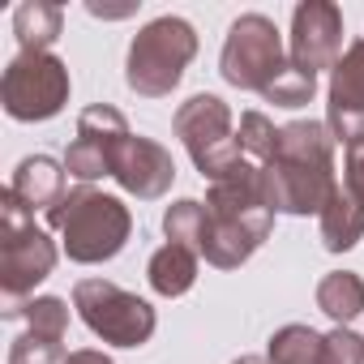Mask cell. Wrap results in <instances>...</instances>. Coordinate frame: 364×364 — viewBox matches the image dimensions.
Masks as SVG:
<instances>
[{"instance_id": "cell-27", "label": "cell", "mask_w": 364, "mask_h": 364, "mask_svg": "<svg viewBox=\"0 0 364 364\" xmlns=\"http://www.w3.org/2000/svg\"><path fill=\"white\" fill-rule=\"evenodd\" d=\"M65 364H116V360L107 351H99V347H77V351H69Z\"/></svg>"}, {"instance_id": "cell-25", "label": "cell", "mask_w": 364, "mask_h": 364, "mask_svg": "<svg viewBox=\"0 0 364 364\" xmlns=\"http://www.w3.org/2000/svg\"><path fill=\"white\" fill-rule=\"evenodd\" d=\"M326 364H364V334L351 326H334L326 334Z\"/></svg>"}, {"instance_id": "cell-7", "label": "cell", "mask_w": 364, "mask_h": 364, "mask_svg": "<svg viewBox=\"0 0 364 364\" xmlns=\"http://www.w3.org/2000/svg\"><path fill=\"white\" fill-rule=\"evenodd\" d=\"M69 90H73L69 65L52 52H18L5 77H0V103L22 124L60 116L69 103Z\"/></svg>"}, {"instance_id": "cell-12", "label": "cell", "mask_w": 364, "mask_h": 364, "mask_svg": "<svg viewBox=\"0 0 364 364\" xmlns=\"http://www.w3.org/2000/svg\"><path fill=\"white\" fill-rule=\"evenodd\" d=\"M326 129L334 133V141H343V150L364 137V39L347 43V52L330 69Z\"/></svg>"}, {"instance_id": "cell-11", "label": "cell", "mask_w": 364, "mask_h": 364, "mask_svg": "<svg viewBox=\"0 0 364 364\" xmlns=\"http://www.w3.org/2000/svg\"><path fill=\"white\" fill-rule=\"evenodd\" d=\"M343 9L330 0H300L291 14V39H287V60L304 73L334 69L343 56Z\"/></svg>"}, {"instance_id": "cell-24", "label": "cell", "mask_w": 364, "mask_h": 364, "mask_svg": "<svg viewBox=\"0 0 364 364\" xmlns=\"http://www.w3.org/2000/svg\"><path fill=\"white\" fill-rule=\"evenodd\" d=\"M65 360H69L65 343L43 338V334H35V330L18 334L14 347H9V364H65Z\"/></svg>"}, {"instance_id": "cell-22", "label": "cell", "mask_w": 364, "mask_h": 364, "mask_svg": "<svg viewBox=\"0 0 364 364\" xmlns=\"http://www.w3.org/2000/svg\"><path fill=\"white\" fill-rule=\"evenodd\" d=\"M236 141H240V150H245L249 163L266 167V163L274 159V150H279V129H274L270 116L245 112V116H240V129H236Z\"/></svg>"}, {"instance_id": "cell-15", "label": "cell", "mask_w": 364, "mask_h": 364, "mask_svg": "<svg viewBox=\"0 0 364 364\" xmlns=\"http://www.w3.org/2000/svg\"><path fill=\"white\" fill-rule=\"evenodd\" d=\"M321 219V245L330 253H347L364 240V193L347 180H338V189L330 193L326 210L317 215Z\"/></svg>"}, {"instance_id": "cell-14", "label": "cell", "mask_w": 364, "mask_h": 364, "mask_svg": "<svg viewBox=\"0 0 364 364\" xmlns=\"http://www.w3.org/2000/svg\"><path fill=\"white\" fill-rule=\"evenodd\" d=\"M14 198L35 215V210H52L65 198V163H56L52 154H26L14 167Z\"/></svg>"}, {"instance_id": "cell-8", "label": "cell", "mask_w": 364, "mask_h": 364, "mask_svg": "<svg viewBox=\"0 0 364 364\" xmlns=\"http://www.w3.org/2000/svg\"><path fill=\"white\" fill-rule=\"evenodd\" d=\"M287 65L283 52V35L266 14H240L228 26L223 39V56H219V73L228 86L236 90H266L274 82V73Z\"/></svg>"}, {"instance_id": "cell-21", "label": "cell", "mask_w": 364, "mask_h": 364, "mask_svg": "<svg viewBox=\"0 0 364 364\" xmlns=\"http://www.w3.org/2000/svg\"><path fill=\"white\" fill-rule=\"evenodd\" d=\"M5 317H26V326L35 334L56 338V343H65V334H69V304L60 296H35L22 304H5Z\"/></svg>"}, {"instance_id": "cell-23", "label": "cell", "mask_w": 364, "mask_h": 364, "mask_svg": "<svg viewBox=\"0 0 364 364\" xmlns=\"http://www.w3.org/2000/svg\"><path fill=\"white\" fill-rule=\"evenodd\" d=\"M313 95H317V77L304 73V69H296L291 60H287V65L274 73V82L262 90V99L274 103V107H304V103H313Z\"/></svg>"}, {"instance_id": "cell-2", "label": "cell", "mask_w": 364, "mask_h": 364, "mask_svg": "<svg viewBox=\"0 0 364 364\" xmlns=\"http://www.w3.org/2000/svg\"><path fill=\"white\" fill-rule=\"evenodd\" d=\"M48 228L60 232V249L69 262L77 266H99V262H112L129 236H133V215L120 198L95 189V185H77L60 198V206H52L48 215Z\"/></svg>"}, {"instance_id": "cell-9", "label": "cell", "mask_w": 364, "mask_h": 364, "mask_svg": "<svg viewBox=\"0 0 364 364\" xmlns=\"http://www.w3.org/2000/svg\"><path fill=\"white\" fill-rule=\"evenodd\" d=\"M206 210L232 228H240L257 249L270 240L274 232V210L266 202V189H262V167L257 163H240L232 167L228 176L210 180V193H206Z\"/></svg>"}, {"instance_id": "cell-1", "label": "cell", "mask_w": 364, "mask_h": 364, "mask_svg": "<svg viewBox=\"0 0 364 364\" xmlns=\"http://www.w3.org/2000/svg\"><path fill=\"white\" fill-rule=\"evenodd\" d=\"M334 133L326 120H291L279 129V150L262 167V189L274 215H321L330 193L338 189L334 176Z\"/></svg>"}, {"instance_id": "cell-19", "label": "cell", "mask_w": 364, "mask_h": 364, "mask_svg": "<svg viewBox=\"0 0 364 364\" xmlns=\"http://www.w3.org/2000/svg\"><path fill=\"white\" fill-rule=\"evenodd\" d=\"M270 364H326V334L313 326H279L270 334Z\"/></svg>"}, {"instance_id": "cell-3", "label": "cell", "mask_w": 364, "mask_h": 364, "mask_svg": "<svg viewBox=\"0 0 364 364\" xmlns=\"http://www.w3.org/2000/svg\"><path fill=\"white\" fill-rule=\"evenodd\" d=\"M193 56H198L193 22L176 18V14H163V18L146 22L133 35L129 60H124V82L141 99H167L180 86L185 69L193 65Z\"/></svg>"}, {"instance_id": "cell-10", "label": "cell", "mask_w": 364, "mask_h": 364, "mask_svg": "<svg viewBox=\"0 0 364 364\" xmlns=\"http://www.w3.org/2000/svg\"><path fill=\"white\" fill-rule=\"evenodd\" d=\"M129 120L120 107L112 103H90L82 116H77V137L69 141L65 150V171L77 176L82 185H90V180H103L112 176V159L120 150V141L129 137Z\"/></svg>"}, {"instance_id": "cell-26", "label": "cell", "mask_w": 364, "mask_h": 364, "mask_svg": "<svg viewBox=\"0 0 364 364\" xmlns=\"http://www.w3.org/2000/svg\"><path fill=\"white\" fill-rule=\"evenodd\" d=\"M343 180L364 193V137H360V141H351V146L343 150Z\"/></svg>"}, {"instance_id": "cell-16", "label": "cell", "mask_w": 364, "mask_h": 364, "mask_svg": "<svg viewBox=\"0 0 364 364\" xmlns=\"http://www.w3.org/2000/svg\"><path fill=\"white\" fill-rule=\"evenodd\" d=\"M198 270H202V262H198V253H193V249L171 245V240H167L163 249H154V253H150L146 279H150V291H154V296H163V300H180L185 291H193Z\"/></svg>"}, {"instance_id": "cell-13", "label": "cell", "mask_w": 364, "mask_h": 364, "mask_svg": "<svg viewBox=\"0 0 364 364\" xmlns=\"http://www.w3.org/2000/svg\"><path fill=\"white\" fill-rule=\"evenodd\" d=\"M112 180L137 202H159L176 180V163H171L167 146H159L154 137L129 133L112 159Z\"/></svg>"}, {"instance_id": "cell-18", "label": "cell", "mask_w": 364, "mask_h": 364, "mask_svg": "<svg viewBox=\"0 0 364 364\" xmlns=\"http://www.w3.org/2000/svg\"><path fill=\"white\" fill-rule=\"evenodd\" d=\"M317 309L334 326H351L364 313V279L355 270H330L317 283Z\"/></svg>"}, {"instance_id": "cell-28", "label": "cell", "mask_w": 364, "mask_h": 364, "mask_svg": "<svg viewBox=\"0 0 364 364\" xmlns=\"http://www.w3.org/2000/svg\"><path fill=\"white\" fill-rule=\"evenodd\" d=\"M232 364H270V360H262V355H240V360H232Z\"/></svg>"}, {"instance_id": "cell-17", "label": "cell", "mask_w": 364, "mask_h": 364, "mask_svg": "<svg viewBox=\"0 0 364 364\" xmlns=\"http://www.w3.org/2000/svg\"><path fill=\"white\" fill-rule=\"evenodd\" d=\"M60 31H65V9L52 0H26L14 9V35L22 52H52Z\"/></svg>"}, {"instance_id": "cell-6", "label": "cell", "mask_w": 364, "mask_h": 364, "mask_svg": "<svg viewBox=\"0 0 364 364\" xmlns=\"http://www.w3.org/2000/svg\"><path fill=\"white\" fill-rule=\"evenodd\" d=\"M73 309L86 321V330L112 347H146L154 338V309L137 291H124L107 279H82L73 287Z\"/></svg>"}, {"instance_id": "cell-5", "label": "cell", "mask_w": 364, "mask_h": 364, "mask_svg": "<svg viewBox=\"0 0 364 364\" xmlns=\"http://www.w3.org/2000/svg\"><path fill=\"white\" fill-rule=\"evenodd\" d=\"M171 129L176 137L185 141L193 167L206 176V180H219L228 176L232 167L245 163V150L236 141V120H232V107L219 99V95H193L176 107L171 116Z\"/></svg>"}, {"instance_id": "cell-20", "label": "cell", "mask_w": 364, "mask_h": 364, "mask_svg": "<svg viewBox=\"0 0 364 364\" xmlns=\"http://www.w3.org/2000/svg\"><path fill=\"white\" fill-rule=\"evenodd\" d=\"M163 236L171 245H185L202 257V240H206V202L198 198H180L163 210Z\"/></svg>"}, {"instance_id": "cell-4", "label": "cell", "mask_w": 364, "mask_h": 364, "mask_svg": "<svg viewBox=\"0 0 364 364\" xmlns=\"http://www.w3.org/2000/svg\"><path fill=\"white\" fill-rule=\"evenodd\" d=\"M52 270H56L52 236L14 198V189H5L0 193V287H5V304H22V296H31Z\"/></svg>"}]
</instances>
